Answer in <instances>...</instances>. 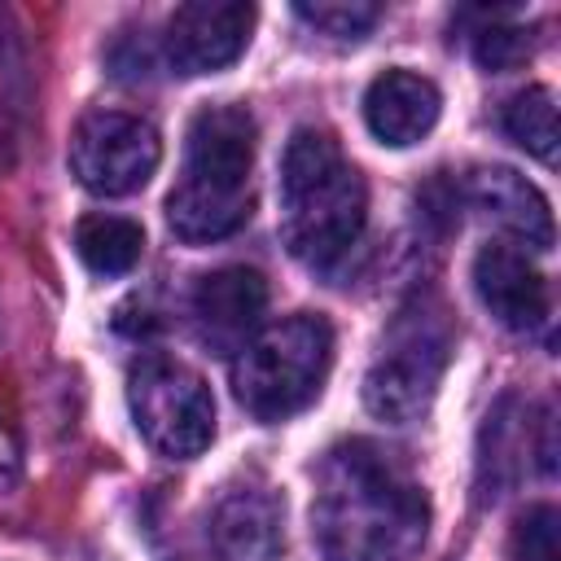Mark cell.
Segmentation results:
<instances>
[{"instance_id":"cell-7","label":"cell","mask_w":561,"mask_h":561,"mask_svg":"<svg viewBox=\"0 0 561 561\" xmlns=\"http://www.w3.org/2000/svg\"><path fill=\"white\" fill-rule=\"evenodd\" d=\"M162 162L158 127L140 114L92 110L70 136V171L96 197H127L149 184Z\"/></svg>"},{"instance_id":"cell-11","label":"cell","mask_w":561,"mask_h":561,"mask_svg":"<svg viewBox=\"0 0 561 561\" xmlns=\"http://www.w3.org/2000/svg\"><path fill=\"white\" fill-rule=\"evenodd\" d=\"M210 539L224 561H280L285 508L272 486H232L210 513Z\"/></svg>"},{"instance_id":"cell-1","label":"cell","mask_w":561,"mask_h":561,"mask_svg":"<svg viewBox=\"0 0 561 561\" xmlns=\"http://www.w3.org/2000/svg\"><path fill=\"white\" fill-rule=\"evenodd\" d=\"M425 530V486L386 447L351 438L320 460L311 535L324 561H412Z\"/></svg>"},{"instance_id":"cell-6","label":"cell","mask_w":561,"mask_h":561,"mask_svg":"<svg viewBox=\"0 0 561 561\" xmlns=\"http://www.w3.org/2000/svg\"><path fill=\"white\" fill-rule=\"evenodd\" d=\"M447 355H451V329L443 311H425V307L403 311V320H394L390 337L381 342V355L364 373L368 412L394 425L416 421L438 394Z\"/></svg>"},{"instance_id":"cell-9","label":"cell","mask_w":561,"mask_h":561,"mask_svg":"<svg viewBox=\"0 0 561 561\" xmlns=\"http://www.w3.org/2000/svg\"><path fill=\"white\" fill-rule=\"evenodd\" d=\"M473 289L482 298V307L517 333H530L548 320L552 311V294H548V276L526 259V250L517 241H491L478 250L473 259Z\"/></svg>"},{"instance_id":"cell-18","label":"cell","mask_w":561,"mask_h":561,"mask_svg":"<svg viewBox=\"0 0 561 561\" xmlns=\"http://www.w3.org/2000/svg\"><path fill=\"white\" fill-rule=\"evenodd\" d=\"M535 53V35L526 26H508V22H491L473 35V57L486 70H513Z\"/></svg>"},{"instance_id":"cell-14","label":"cell","mask_w":561,"mask_h":561,"mask_svg":"<svg viewBox=\"0 0 561 561\" xmlns=\"http://www.w3.org/2000/svg\"><path fill=\"white\" fill-rule=\"evenodd\" d=\"M75 250L88 272L96 276H123L145 254V228L123 215H83L75 228Z\"/></svg>"},{"instance_id":"cell-8","label":"cell","mask_w":561,"mask_h":561,"mask_svg":"<svg viewBox=\"0 0 561 561\" xmlns=\"http://www.w3.org/2000/svg\"><path fill=\"white\" fill-rule=\"evenodd\" d=\"M254 4L241 0H193L180 4L167 22L162 48L175 75H215L232 66L254 31Z\"/></svg>"},{"instance_id":"cell-5","label":"cell","mask_w":561,"mask_h":561,"mask_svg":"<svg viewBox=\"0 0 561 561\" xmlns=\"http://www.w3.org/2000/svg\"><path fill=\"white\" fill-rule=\"evenodd\" d=\"M127 408L140 438L171 460H193L215 438V394L180 359L149 355L127 377Z\"/></svg>"},{"instance_id":"cell-4","label":"cell","mask_w":561,"mask_h":561,"mask_svg":"<svg viewBox=\"0 0 561 561\" xmlns=\"http://www.w3.org/2000/svg\"><path fill=\"white\" fill-rule=\"evenodd\" d=\"M333 368V329L298 311L259 329L232 359V394L254 421H285L316 403Z\"/></svg>"},{"instance_id":"cell-19","label":"cell","mask_w":561,"mask_h":561,"mask_svg":"<svg viewBox=\"0 0 561 561\" xmlns=\"http://www.w3.org/2000/svg\"><path fill=\"white\" fill-rule=\"evenodd\" d=\"M13 473H18V447L9 443V434H4V425H0V491L13 482Z\"/></svg>"},{"instance_id":"cell-2","label":"cell","mask_w":561,"mask_h":561,"mask_svg":"<svg viewBox=\"0 0 561 561\" xmlns=\"http://www.w3.org/2000/svg\"><path fill=\"white\" fill-rule=\"evenodd\" d=\"M254 118L245 105H206L184 136V167L167 193V224L188 245L232 237L254 210Z\"/></svg>"},{"instance_id":"cell-12","label":"cell","mask_w":561,"mask_h":561,"mask_svg":"<svg viewBox=\"0 0 561 561\" xmlns=\"http://www.w3.org/2000/svg\"><path fill=\"white\" fill-rule=\"evenodd\" d=\"M438 110H443V96L434 88V79L416 75V70H386L368 83L364 92V123L368 131L381 140V145H416L421 136L434 131L438 123Z\"/></svg>"},{"instance_id":"cell-10","label":"cell","mask_w":561,"mask_h":561,"mask_svg":"<svg viewBox=\"0 0 561 561\" xmlns=\"http://www.w3.org/2000/svg\"><path fill=\"white\" fill-rule=\"evenodd\" d=\"M267 280L254 267H219L206 272L193 289V324L210 351H241L250 333L263 324Z\"/></svg>"},{"instance_id":"cell-13","label":"cell","mask_w":561,"mask_h":561,"mask_svg":"<svg viewBox=\"0 0 561 561\" xmlns=\"http://www.w3.org/2000/svg\"><path fill=\"white\" fill-rule=\"evenodd\" d=\"M469 197L500 224L513 232L517 245H530V250H552V210H548V197L517 171L508 167H482L473 171L469 180Z\"/></svg>"},{"instance_id":"cell-3","label":"cell","mask_w":561,"mask_h":561,"mask_svg":"<svg viewBox=\"0 0 561 561\" xmlns=\"http://www.w3.org/2000/svg\"><path fill=\"white\" fill-rule=\"evenodd\" d=\"M368 188L324 127H298L280 158V237L311 267L337 263L364 232Z\"/></svg>"},{"instance_id":"cell-16","label":"cell","mask_w":561,"mask_h":561,"mask_svg":"<svg viewBox=\"0 0 561 561\" xmlns=\"http://www.w3.org/2000/svg\"><path fill=\"white\" fill-rule=\"evenodd\" d=\"M294 13L316 26L320 35L329 39H364L377 18H381V4H364V0H316V4H294Z\"/></svg>"},{"instance_id":"cell-17","label":"cell","mask_w":561,"mask_h":561,"mask_svg":"<svg viewBox=\"0 0 561 561\" xmlns=\"http://www.w3.org/2000/svg\"><path fill=\"white\" fill-rule=\"evenodd\" d=\"M508 552H513V561H561V548H557V508L552 504H530L513 522Z\"/></svg>"},{"instance_id":"cell-15","label":"cell","mask_w":561,"mask_h":561,"mask_svg":"<svg viewBox=\"0 0 561 561\" xmlns=\"http://www.w3.org/2000/svg\"><path fill=\"white\" fill-rule=\"evenodd\" d=\"M500 123H504L508 140L522 145L530 158L557 162V96H552V88L535 83V88L517 92V96L504 105Z\"/></svg>"}]
</instances>
